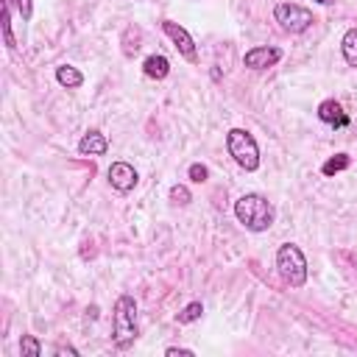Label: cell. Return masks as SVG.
<instances>
[{"mask_svg": "<svg viewBox=\"0 0 357 357\" xmlns=\"http://www.w3.org/2000/svg\"><path fill=\"white\" fill-rule=\"evenodd\" d=\"M234 215L248 231H268L273 226V204L259 192H245L234 201Z\"/></svg>", "mask_w": 357, "mask_h": 357, "instance_id": "1", "label": "cell"}, {"mask_svg": "<svg viewBox=\"0 0 357 357\" xmlns=\"http://www.w3.org/2000/svg\"><path fill=\"white\" fill-rule=\"evenodd\" d=\"M139 335L137 326V301L131 296H120L114 301V312H112V340L117 349H131L134 340Z\"/></svg>", "mask_w": 357, "mask_h": 357, "instance_id": "2", "label": "cell"}, {"mask_svg": "<svg viewBox=\"0 0 357 357\" xmlns=\"http://www.w3.org/2000/svg\"><path fill=\"white\" fill-rule=\"evenodd\" d=\"M276 271L290 287H304L307 282V259L296 243H284L276 251Z\"/></svg>", "mask_w": 357, "mask_h": 357, "instance_id": "3", "label": "cell"}, {"mask_svg": "<svg viewBox=\"0 0 357 357\" xmlns=\"http://www.w3.org/2000/svg\"><path fill=\"white\" fill-rule=\"evenodd\" d=\"M226 148H229V156L243 170H257L259 167V145H257V139L245 128H229Z\"/></svg>", "mask_w": 357, "mask_h": 357, "instance_id": "4", "label": "cell"}, {"mask_svg": "<svg viewBox=\"0 0 357 357\" xmlns=\"http://www.w3.org/2000/svg\"><path fill=\"white\" fill-rule=\"evenodd\" d=\"M273 17L282 25V31H287V33H304L315 22L312 11H307L304 6H296V3H279L273 8Z\"/></svg>", "mask_w": 357, "mask_h": 357, "instance_id": "5", "label": "cell"}, {"mask_svg": "<svg viewBox=\"0 0 357 357\" xmlns=\"http://www.w3.org/2000/svg\"><path fill=\"white\" fill-rule=\"evenodd\" d=\"M162 31L170 36V42L176 45V50L187 59V61H198V50H195V39L190 36V31L187 28H181L178 22H173V20H162Z\"/></svg>", "mask_w": 357, "mask_h": 357, "instance_id": "6", "label": "cell"}, {"mask_svg": "<svg viewBox=\"0 0 357 357\" xmlns=\"http://www.w3.org/2000/svg\"><path fill=\"white\" fill-rule=\"evenodd\" d=\"M279 59H282V50H279V47H268V45H259V47H251V50H245V56H243V64H245L248 70H268V67H273Z\"/></svg>", "mask_w": 357, "mask_h": 357, "instance_id": "7", "label": "cell"}, {"mask_svg": "<svg viewBox=\"0 0 357 357\" xmlns=\"http://www.w3.org/2000/svg\"><path fill=\"white\" fill-rule=\"evenodd\" d=\"M137 170L128 165V162H112L109 167V184L117 190V192H131L137 187Z\"/></svg>", "mask_w": 357, "mask_h": 357, "instance_id": "8", "label": "cell"}, {"mask_svg": "<svg viewBox=\"0 0 357 357\" xmlns=\"http://www.w3.org/2000/svg\"><path fill=\"white\" fill-rule=\"evenodd\" d=\"M78 151H81L84 156H103V153L109 151V139H106V134H100L98 128H92V131H86V134L81 137Z\"/></svg>", "mask_w": 357, "mask_h": 357, "instance_id": "9", "label": "cell"}, {"mask_svg": "<svg viewBox=\"0 0 357 357\" xmlns=\"http://www.w3.org/2000/svg\"><path fill=\"white\" fill-rule=\"evenodd\" d=\"M318 120H321V123H329V126H337V128L349 126V117L343 114V106H340L337 100H324V103L318 106Z\"/></svg>", "mask_w": 357, "mask_h": 357, "instance_id": "10", "label": "cell"}, {"mask_svg": "<svg viewBox=\"0 0 357 357\" xmlns=\"http://www.w3.org/2000/svg\"><path fill=\"white\" fill-rule=\"evenodd\" d=\"M142 70H145V75H148V78L162 81V78L170 73V61H167L162 53H156V56H148V59L142 61Z\"/></svg>", "mask_w": 357, "mask_h": 357, "instance_id": "11", "label": "cell"}, {"mask_svg": "<svg viewBox=\"0 0 357 357\" xmlns=\"http://www.w3.org/2000/svg\"><path fill=\"white\" fill-rule=\"evenodd\" d=\"M56 81H59L61 86H67V89H78V86L84 84V75H81L75 67L61 64V67H56Z\"/></svg>", "mask_w": 357, "mask_h": 357, "instance_id": "12", "label": "cell"}, {"mask_svg": "<svg viewBox=\"0 0 357 357\" xmlns=\"http://www.w3.org/2000/svg\"><path fill=\"white\" fill-rule=\"evenodd\" d=\"M340 53H343L346 64L357 67V28H349V31L343 33V39H340Z\"/></svg>", "mask_w": 357, "mask_h": 357, "instance_id": "13", "label": "cell"}, {"mask_svg": "<svg viewBox=\"0 0 357 357\" xmlns=\"http://www.w3.org/2000/svg\"><path fill=\"white\" fill-rule=\"evenodd\" d=\"M0 6H3V20H0V25H3L6 47L14 50V47H17V39H14V33H11V0H0Z\"/></svg>", "mask_w": 357, "mask_h": 357, "instance_id": "14", "label": "cell"}, {"mask_svg": "<svg viewBox=\"0 0 357 357\" xmlns=\"http://www.w3.org/2000/svg\"><path fill=\"white\" fill-rule=\"evenodd\" d=\"M349 153H335V156H329L326 162H324V167H321V173L324 176H335V173H340V170H346L349 167Z\"/></svg>", "mask_w": 357, "mask_h": 357, "instance_id": "15", "label": "cell"}, {"mask_svg": "<svg viewBox=\"0 0 357 357\" xmlns=\"http://www.w3.org/2000/svg\"><path fill=\"white\" fill-rule=\"evenodd\" d=\"M139 39H142V33H139V28H126V36H123V53L126 56H134L137 50H139Z\"/></svg>", "mask_w": 357, "mask_h": 357, "instance_id": "16", "label": "cell"}, {"mask_svg": "<svg viewBox=\"0 0 357 357\" xmlns=\"http://www.w3.org/2000/svg\"><path fill=\"white\" fill-rule=\"evenodd\" d=\"M201 312H204L201 301H192V304H187V307L176 315V321H178V324H192V321H198V318H201Z\"/></svg>", "mask_w": 357, "mask_h": 357, "instance_id": "17", "label": "cell"}, {"mask_svg": "<svg viewBox=\"0 0 357 357\" xmlns=\"http://www.w3.org/2000/svg\"><path fill=\"white\" fill-rule=\"evenodd\" d=\"M20 351L36 357V354H42V343H39L33 335H22V340H20Z\"/></svg>", "mask_w": 357, "mask_h": 357, "instance_id": "18", "label": "cell"}, {"mask_svg": "<svg viewBox=\"0 0 357 357\" xmlns=\"http://www.w3.org/2000/svg\"><path fill=\"white\" fill-rule=\"evenodd\" d=\"M170 201H173V204L187 206V204L192 201V195H190V190H187L184 184H173V187H170Z\"/></svg>", "mask_w": 357, "mask_h": 357, "instance_id": "19", "label": "cell"}, {"mask_svg": "<svg viewBox=\"0 0 357 357\" xmlns=\"http://www.w3.org/2000/svg\"><path fill=\"white\" fill-rule=\"evenodd\" d=\"M190 178H192L195 184H204V181L209 178V170H206L204 165H198V162H195V165H190Z\"/></svg>", "mask_w": 357, "mask_h": 357, "instance_id": "20", "label": "cell"}, {"mask_svg": "<svg viewBox=\"0 0 357 357\" xmlns=\"http://www.w3.org/2000/svg\"><path fill=\"white\" fill-rule=\"evenodd\" d=\"M17 8H20V14H22V20H31V14H33V0H17Z\"/></svg>", "mask_w": 357, "mask_h": 357, "instance_id": "21", "label": "cell"}, {"mask_svg": "<svg viewBox=\"0 0 357 357\" xmlns=\"http://www.w3.org/2000/svg\"><path fill=\"white\" fill-rule=\"evenodd\" d=\"M165 354H167V357H176V354H181V357H192V349H181V346H170V349H165Z\"/></svg>", "mask_w": 357, "mask_h": 357, "instance_id": "22", "label": "cell"}, {"mask_svg": "<svg viewBox=\"0 0 357 357\" xmlns=\"http://www.w3.org/2000/svg\"><path fill=\"white\" fill-rule=\"evenodd\" d=\"M315 3H324V6H332L335 0H315Z\"/></svg>", "mask_w": 357, "mask_h": 357, "instance_id": "23", "label": "cell"}]
</instances>
